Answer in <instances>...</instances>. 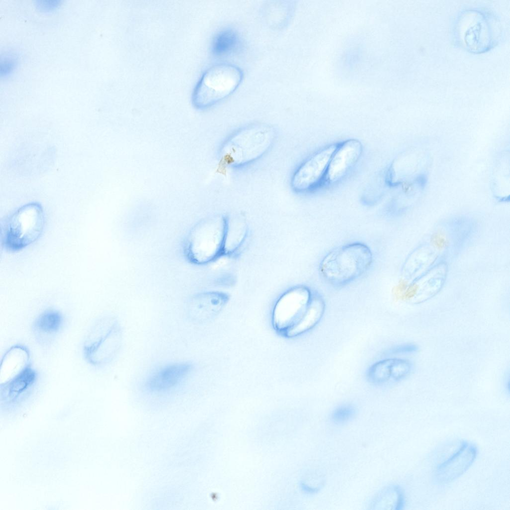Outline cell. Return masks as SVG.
<instances>
[{
    "label": "cell",
    "mask_w": 510,
    "mask_h": 510,
    "mask_svg": "<svg viewBox=\"0 0 510 510\" xmlns=\"http://www.w3.org/2000/svg\"><path fill=\"white\" fill-rule=\"evenodd\" d=\"M228 297L217 292H207L193 296L187 303L186 312L194 323L202 324L213 320L227 303Z\"/></svg>",
    "instance_id": "obj_11"
},
{
    "label": "cell",
    "mask_w": 510,
    "mask_h": 510,
    "mask_svg": "<svg viewBox=\"0 0 510 510\" xmlns=\"http://www.w3.org/2000/svg\"><path fill=\"white\" fill-rule=\"evenodd\" d=\"M430 242L435 248L439 251L445 249L449 244L445 234L439 230L432 234L430 238Z\"/></svg>",
    "instance_id": "obj_21"
},
{
    "label": "cell",
    "mask_w": 510,
    "mask_h": 510,
    "mask_svg": "<svg viewBox=\"0 0 510 510\" xmlns=\"http://www.w3.org/2000/svg\"><path fill=\"white\" fill-rule=\"evenodd\" d=\"M247 235V225L241 219L226 218L224 254H232L243 245Z\"/></svg>",
    "instance_id": "obj_17"
},
{
    "label": "cell",
    "mask_w": 510,
    "mask_h": 510,
    "mask_svg": "<svg viewBox=\"0 0 510 510\" xmlns=\"http://www.w3.org/2000/svg\"><path fill=\"white\" fill-rule=\"evenodd\" d=\"M419 288V285L416 283L408 285L401 298L405 300H410L413 298L417 294Z\"/></svg>",
    "instance_id": "obj_24"
},
{
    "label": "cell",
    "mask_w": 510,
    "mask_h": 510,
    "mask_svg": "<svg viewBox=\"0 0 510 510\" xmlns=\"http://www.w3.org/2000/svg\"><path fill=\"white\" fill-rule=\"evenodd\" d=\"M192 367V364L189 362L173 363L163 366L147 377L144 386L151 392H162L172 389L187 377Z\"/></svg>",
    "instance_id": "obj_14"
},
{
    "label": "cell",
    "mask_w": 510,
    "mask_h": 510,
    "mask_svg": "<svg viewBox=\"0 0 510 510\" xmlns=\"http://www.w3.org/2000/svg\"><path fill=\"white\" fill-rule=\"evenodd\" d=\"M64 317L59 311L53 309L44 310L33 321V332L40 342L50 341L62 330Z\"/></svg>",
    "instance_id": "obj_15"
},
{
    "label": "cell",
    "mask_w": 510,
    "mask_h": 510,
    "mask_svg": "<svg viewBox=\"0 0 510 510\" xmlns=\"http://www.w3.org/2000/svg\"><path fill=\"white\" fill-rule=\"evenodd\" d=\"M271 137L270 132L265 129L254 128L243 130L227 142L224 159L234 166L248 164L266 151Z\"/></svg>",
    "instance_id": "obj_6"
},
{
    "label": "cell",
    "mask_w": 510,
    "mask_h": 510,
    "mask_svg": "<svg viewBox=\"0 0 510 510\" xmlns=\"http://www.w3.org/2000/svg\"><path fill=\"white\" fill-rule=\"evenodd\" d=\"M362 151V144L356 139L348 140L338 146L325 174L327 181L334 183L341 180L357 162Z\"/></svg>",
    "instance_id": "obj_13"
},
{
    "label": "cell",
    "mask_w": 510,
    "mask_h": 510,
    "mask_svg": "<svg viewBox=\"0 0 510 510\" xmlns=\"http://www.w3.org/2000/svg\"><path fill=\"white\" fill-rule=\"evenodd\" d=\"M16 64V59L13 57L8 56V57H5L2 59H1L0 62V75L1 76H5L11 72L15 67Z\"/></svg>",
    "instance_id": "obj_22"
},
{
    "label": "cell",
    "mask_w": 510,
    "mask_h": 510,
    "mask_svg": "<svg viewBox=\"0 0 510 510\" xmlns=\"http://www.w3.org/2000/svg\"><path fill=\"white\" fill-rule=\"evenodd\" d=\"M60 3L59 0H39L36 1V4L41 9L48 10L57 7Z\"/></svg>",
    "instance_id": "obj_23"
},
{
    "label": "cell",
    "mask_w": 510,
    "mask_h": 510,
    "mask_svg": "<svg viewBox=\"0 0 510 510\" xmlns=\"http://www.w3.org/2000/svg\"><path fill=\"white\" fill-rule=\"evenodd\" d=\"M226 218H212L200 223L191 236L190 248L191 257L196 262L205 263L223 254Z\"/></svg>",
    "instance_id": "obj_7"
},
{
    "label": "cell",
    "mask_w": 510,
    "mask_h": 510,
    "mask_svg": "<svg viewBox=\"0 0 510 510\" xmlns=\"http://www.w3.org/2000/svg\"><path fill=\"white\" fill-rule=\"evenodd\" d=\"M316 292L303 285L292 287L284 292L273 309L272 322L274 328L285 336L305 313Z\"/></svg>",
    "instance_id": "obj_5"
},
{
    "label": "cell",
    "mask_w": 510,
    "mask_h": 510,
    "mask_svg": "<svg viewBox=\"0 0 510 510\" xmlns=\"http://www.w3.org/2000/svg\"><path fill=\"white\" fill-rule=\"evenodd\" d=\"M243 78L242 70L226 63L215 65L203 75L194 90L193 99L199 108L211 107L232 94Z\"/></svg>",
    "instance_id": "obj_3"
},
{
    "label": "cell",
    "mask_w": 510,
    "mask_h": 510,
    "mask_svg": "<svg viewBox=\"0 0 510 510\" xmlns=\"http://www.w3.org/2000/svg\"><path fill=\"white\" fill-rule=\"evenodd\" d=\"M373 259L372 250L366 244L349 243L328 252L319 263V272L330 285L343 287L365 273L371 267Z\"/></svg>",
    "instance_id": "obj_1"
},
{
    "label": "cell",
    "mask_w": 510,
    "mask_h": 510,
    "mask_svg": "<svg viewBox=\"0 0 510 510\" xmlns=\"http://www.w3.org/2000/svg\"><path fill=\"white\" fill-rule=\"evenodd\" d=\"M418 347L413 344H403L393 346L388 351V354L392 356L407 355L417 352Z\"/></svg>",
    "instance_id": "obj_20"
},
{
    "label": "cell",
    "mask_w": 510,
    "mask_h": 510,
    "mask_svg": "<svg viewBox=\"0 0 510 510\" xmlns=\"http://www.w3.org/2000/svg\"><path fill=\"white\" fill-rule=\"evenodd\" d=\"M45 225L42 207L38 204L24 205L12 214L1 229V243L7 251H20L35 242Z\"/></svg>",
    "instance_id": "obj_2"
},
{
    "label": "cell",
    "mask_w": 510,
    "mask_h": 510,
    "mask_svg": "<svg viewBox=\"0 0 510 510\" xmlns=\"http://www.w3.org/2000/svg\"><path fill=\"white\" fill-rule=\"evenodd\" d=\"M326 304L322 296L316 293L310 306L297 325L285 337L294 338L303 335L315 328L321 321Z\"/></svg>",
    "instance_id": "obj_16"
},
{
    "label": "cell",
    "mask_w": 510,
    "mask_h": 510,
    "mask_svg": "<svg viewBox=\"0 0 510 510\" xmlns=\"http://www.w3.org/2000/svg\"><path fill=\"white\" fill-rule=\"evenodd\" d=\"M356 414V408L352 404L345 403L335 407L332 411L330 417L334 423L340 425L351 421Z\"/></svg>",
    "instance_id": "obj_19"
},
{
    "label": "cell",
    "mask_w": 510,
    "mask_h": 510,
    "mask_svg": "<svg viewBox=\"0 0 510 510\" xmlns=\"http://www.w3.org/2000/svg\"><path fill=\"white\" fill-rule=\"evenodd\" d=\"M413 369L407 359L391 357L378 360L367 369L366 377L371 384L382 386L398 383L406 378Z\"/></svg>",
    "instance_id": "obj_9"
},
{
    "label": "cell",
    "mask_w": 510,
    "mask_h": 510,
    "mask_svg": "<svg viewBox=\"0 0 510 510\" xmlns=\"http://www.w3.org/2000/svg\"><path fill=\"white\" fill-rule=\"evenodd\" d=\"M477 453L476 446L464 441L459 448L436 469L435 478L441 484L452 482L462 475L473 464Z\"/></svg>",
    "instance_id": "obj_10"
},
{
    "label": "cell",
    "mask_w": 510,
    "mask_h": 510,
    "mask_svg": "<svg viewBox=\"0 0 510 510\" xmlns=\"http://www.w3.org/2000/svg\"><path fill=\"white\" fill-rule=\"evenodd\" d=\"M338 146L331 145L320 150L303 162L294 172L291 181L296 192L308 191L325 175L332 156Z\"/></svg>",
    "instance_id": "obj_8"
},
{
    "label": "cell",
    "mask_w": 510,
    "mask_h": 510,
    "mask_svg": "<svg viewBox=\"0 0 510 510\" xmlns=\"http://www.w3.org/2000/svg\"><path fill=\"white\" fill-rule=\"evenodd\" d=\"M241 40L237 32L231 28L224 29L214 37L212 45V52L217 57H226L237 52L241 48Z\"/></svg>",
    "instance_id": "obj_18"
},
{
    "label": "cell",
    "mask_w": 510,
    "mask_h": 510,
    "mask_svg": "<svg viewBox=\"0 0 510 510\" xmlns=\"http://www.w3.org/2000/svg\"><path fill=\"white\" fill-rule=\"evenodd\" d=\"M122 341V332L119 321L112 317L99 319L91 327L84 339V356L92 366H104L116 356Z\"/></svg>",
    "instance_id": "obj_4"
},
{
    "label": "cell",
    "mask_w": 510,
    "mask_h": 510,
    "mask_svg": "<svg viewBox=\"0 0 510 510\" xmlns=\"http://www.w3.org/2000/svg\"><path fill=\"white\" fill-rule=\"evenodd\" d=\"M38 373L28 361L14 374L0 384V393L4 401H15L29 394L36 386Z\"/></svg>",
    "instance_id": "obj_12"
}]
</instances>
